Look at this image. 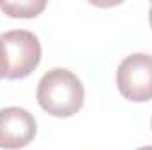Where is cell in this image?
Segmentation results:
<instances>
[{"mask_svg": "<svg viewBox=\"0 0 152 150\" xmlns=\"http://www.w3.org/2000/svg\"><path fill=\"white\" fill-rule=\"evenodd\" d=\"M37 134L34 115L20 106L0 110V149L18 150L30 145Z\"/></svg>", "mask_w": 152, "mask_h": 150, "instance_id": "4", "label": "cell"}, {"mask_svg": "<svg viewBox=\"0 0 152 150\" xmlns=\"http://www.w3.org/2000/svg\"><path fill=\"white\" fill-rule=\"evenodd\" d=\"M149 21H151V28H152V4H151V11H149Z\"/></svg>", "mask_w": 152, "mask_h": 150, "instance_id": "7", "label": "cell"}, {"mask_svg": "<svg viewBox=\"0 0 152 150\" xmlns=\"http://www.w3.org/2000/svg\"><path fill=\"white\" fill-rule=\"evenodd\" d=\"M4 78L23 79L30 76L41 62V42L34 32L9 30L0 36Z\"/></svg>", "mask_w": 152, "mask_h": 150, "instance_id": "2", "label": "cell"}, {"mask_svg": "<svg viewBox=\"0 0 152 150\" xmlns=\"http://www.w3.org/2000/svg\"><path fill=\"white\" fill-rule=\"evenodd\" d=\"M117 88L127 101L145 103L152 99V55L133 53L117 69Z\"/></svg>", "mask_w": 152, "mask_h": 150, "instance_id": "3", "label": "cell"}, {"mask_svg": "<svg viewBox=\"0 0 152 150\" xmlns=\"http://www.w3.org/2000/svg\"><path fill=\"white\" fill-rule=\"evenodd\" d=\"M151 127H152V118H151Z\"/></svg>", "mask_w": 152, "mask_h": 150, "instance_id": "9", "label": "cell"}, {"mask_svg": "<svg viewBox=\"0 0 152 150\" xmlns=\"http://www.w3.org/2000/svg\"><path fill=\"white\" fill-rule=\"evenodd\" d=\"M0 78H4V64H2V42H0Z\"/></svg>", "mask_w": 152, "mask_h": 150, "instance_id": "6", "label": "cell"}, {"mask_svg": "<svg viewBox=\"0 0 152 150\" xmlns=\"http://www.w3.org/2000/svg\"><path fill=\"white\" fill-rule=\"evenodd\" d=\"M36 97L39 106L48 115L67 118L81 110L85 103V88L73 71L55 67L39 79Z\"/></svg>", "mask_w": 152, "mask_h": 150, "instance_id": "1", "label": "cell"}, {"mask_svg": "<svg viewBox=\"0 0 152 150\" xmlns=\"http://www.w3.org/2000/svg\"><path fill=\"white\" fill-rule=\"evenodd\" d=\"M136 150H152V145H147V147H140V149Z\"/></svg>", "mask_w": 152, "mask_h": 150, "instance_id": "8", "label": "cell"}, {"mask_svg": "<svg viewBox=\"0 0 152 150\" xmlns=\"http://www.w3.org/2000/svg\"><path fill=\"white\" fill-rule=\"evenodd\" d=\"M46 7L44 0L39 2H0V9L9 16V18H36L42 12V9Z\"/></svg>", "mask_w": 152, "mask_h": 150, "instance_id": "5", "label": "cell"}]
</instances>
